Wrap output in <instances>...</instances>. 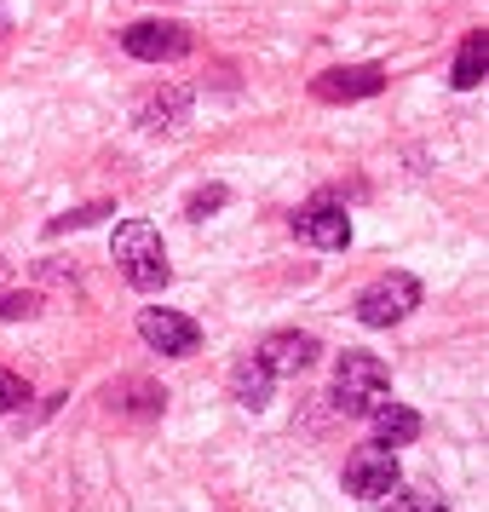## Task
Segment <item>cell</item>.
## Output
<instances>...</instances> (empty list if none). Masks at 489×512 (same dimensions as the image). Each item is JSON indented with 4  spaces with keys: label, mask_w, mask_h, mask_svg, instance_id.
<instances>
[{
    "label": "cell",
    "mask_w": 489,
    "mask_h": 512,
    "mask_svg": "<svg viewBox=\"0 0 489 512\" xmlns=\"http://www.w3.org/2000/svg\"><path fill=\"white\" fill-rule=\"evenodd\" d=\"M369 432L380 449H403V443L420 438V415L403 403H380V409H369Z\"/></svg>",
    "instance_id": "7c38bea8"
},
{
    "label": "cell",
    "mask_w": 489,
    "mask_h": 512,
    "mask_svg": "<svg viewBox=\"0 0 489 512\" xmlns=\"http://www.w3.org/2000/svg\"><path fill=\"white\" fill-rule=\"evenodd\" d=\"M259 357H265L271 374H305L323 357V346H317V334H305V328H282V334H271V340L259 346Z\"/></svg>",
    "instance_id": "9c48e42d"
},
{
    "label": "cell",
    "mask_w": 489,
    "mask_h": 512,
    "mask_svg": "<svg viewBox=\"0 0 489 512\" xmlns=\"http://www.w3.org/2000/svg\"><path fill=\"white\" fill-rule=\"evenodd\" d=\"M392 397V369L374 357V351H346L340 363H334V403L346 409V415H369Z\"/></svg>",
    "instance_id": "7a4b0ae2"
},
{
    "label": "cell",
    "mask_w": 489,
    "mask_h": 512,
    "mask_svg": "<svg viewBox=\"0 0 489 512\" xmlns=\"http://www.w3.org/2000/svg\"><path fill=\"white\" fill-rule=\"evenodd\" d=\"M340 484H346V495H357V501H380L392 484H403V472H397V455H392V449L369 443V449H357V455L346 461Z\"/></svg>",
    "instance_id": "5b68a950"
},
{
    "label": "cell",
    "mask_w": 489,
    "mask_h": 512,
    "mask_svg": "<svg viewBox=\"0 0 489 512\" xmlns=\"http://www.w3.org/2000/svg\"><path fill=\"white\" fill-rule=\"evenodd\" d=\"M271 380L277 374L265 369V357H236V369H231V397L242 403V409H265L271 403Z\"/></svg>",
    "instance_id": "4fadbf2b"
},
{
    "label": "cell",
    "mask_w": 489,
    "mask_h": 512,
    "mask_svg": "<svg viewBox=\"0 0 489 512\" xmlns=\"http://www.w3.org/2000/svg\"><path fill=\"white\" fill-rule=\"evenodd\" d=\"M484 70H489V35H484V29H472V35L461 41V52H455L449 87H455V93H472V87L484 81Z\"/></svg>",
    "instance_id": "5bb4252c"
},
{
    "label": "cell",
    "mask_w": 489,
    "mask_h": 512,
    "mask_svg": "<svg viewBox=\"0 0 489 512\" xmlns=\"http://www.w3.org/2000/svg\"><path fill=\"white\" fill-rule=\"evenodd\" d=\"M110 213H116V202H87V208H70V213H58V219H47V236L87 231V225H98V219H110Z\"/></svg>",
    "instance_id": "9a60e30c"
},
{
    "label": "cell",
    "mask_w": 489,
    "mask_h": 512,
    "mask_svg": "<svg viewBox=\"0 0 489 512\" xmlns=\"http://www.w3.org/2000/svg\"><path fill=\"white\" fill-rule=\"evenodd\" d=\"M110 259H116V271L139 294H162L167 288V254H162V236H156V225L150 219H127V225H116V236H110Z\"/></svg>",
    "instance_id": "6da1fadb"
},
{
    "label": "cell",
    "mask_w": 489,
    "mask_h": 512,
    "mask_svg": "<svg viewBox=\"0 0 489 512\" xmlns=\"http://www.w3.org/2000/svg\"><path fill=\"white\" fill-rule=\"evenodd\" d=\"M185 110H190V87H156V93L139 98L133 121H139L144 133H173L185 121Z\"/></svg>",
    "instance_id": "30bf717a"
},
{
    "label": "cell",
    "mask_w": 489,
    "mask_h": 512,
    "mask_svg": "<svg viewBox=\"0 0 489 512\" xmlns=\"http://www.w3.org/2000/svg\"><path fill=\"white\" fill-rule=\"evenodd\" d=\"M121 47L133 52L139 64H167V58L190 52V35H185L179 24H162V18H150V24H127V29H121Z\"/></svg>",
    "instance_id": "52a82bcc"
},
{
    "label": "cell",
    "mask_w": 489,
    "mask_h": 512,
    "mask_svg": "<svg viewBox=\"0 0 489 512\" xmlns=\"http://www.w3.org/2000/svg\"><path fill=\"white\" fill-rule=\"evenodd\" d=\"M380 512H449L438 501V495H426V489H403V484H392L386 495H380Z\"/></svg>",
    "instance_id": "2e32d148"
},
{
    "label": "cell",
    "mask_w": 489,
    "mask_h": 512,
    "mask_svg": "<svg viewBox=\"0 0 489 512\" xmlns=\"http://www.w3.org/2000/svg\"><path fill=\"white\" fill-rule=\"evenodd\" d=\"M104 403H110L116 415H127V420H156L162 403H167V392L156 386V380H116V386L104 392Z\"/></svg>",
    "instance_id": "8fae6325"
},
{
    "label": "cell",
    "mask_w": 489,
    "mask_h": 512,
    "mask_svg": "<svg viewBox=\"0 0 489 512\" xmlns=\"http://www.w3.org/2000/svg\"><path fill=\"white\" fill-rule=\"evenodd\" d=\"M35 311H41L35 294H0V317H6V323H12V317H35Z\"/></svg>",
    "instance_id": "d6986e66"
},
{
    "label": "cell",
    "mask_w": 489,
    "mask_h": 512,
    "mask_svg": "<svg viewBox=\"0 0 489 512\" xmlns=\"http://www.w3.org/2000/svg\"><path fill=\"white\" fill-rule=\"evenodd\" d=\"M24 403H29V386H24V374L0 369V415H12V409H24Z\"/></svg>",
    "instance_id": "e0dca14e"
},
{
    "label": "cell",
    "mask_w": 489,
    "mask_h": 512,
    "mask_svg": "<svg viewBox=\"0 0 489 512\" xmlns=\"http://www.w3.org/2000/svg\"><path fill=\"white\" fill-rule=\"evenodd\" d=\"M386 87V70L380 64H351V70H328L311 81V98L323 104H351V98H374Z\"/></svg>",
    "instance_id": "ba28073f"
},
{
    "label": "cell",
    "mask_w": 489,
    "mask_h": 512,
    "mask_svg": "<svg viewBox=\"0 0 489 512\" xmlns=\"http://www.w3.org/2000/svg\"><path fill=\"white\" fill-rule=\"evenodd\" d=\"M294 236L305 248L340 254V248H351V219H346V208H334V196H317V202H305L294 213Z\"/></svg>",
    "instance_id": "8992f818"
},
{
    "label": "cell",
    "mask_w": 489,
    "mask_h": 512,
    "mask_svg": "<svg viewBox=\"0 0 489 512\" xmlns=\"http://www.w3.org/2000/svg\"><path fill=\"white\" fill-rule=\"evenodd\" d=\"M415 305H420V282L409 277V271H392V277L369 282V288L357 294V323H369V328H392V323H403V317H409Z\"/></svg>",
    "instance_id": "3957f363"
},
{
    "label": "cell",
    "mask_w": 489,
    "mask_h": 512,
    "mask_svg": "<svg viewBox=\"0 0 489 512\" xmlns=\"http://www.w3.org/2000/svg\"><path fill=\"white\" fill-rule=\"evenodd\" d=\"M225 196H231V190H225V185H202V190H196V196H190V219H208V213H219V208H225Z\"/></svg>",
    "instance_id": "ac0fdd59"
},
{
    "label": "cell",
    "mask_w": 489,
    "mask_h": 512,
    "mask_svg": "<svg viewBox=\"0 0 489 512\" xmlns=\"http://www.w3.org/2000/svg\"><path fill=\"white\" fill-rule=\"evenodd\" d=\"M139 340L162 357H190L202 346V328L190 323L185 311H167V305H144L139 311Z\"/></svg>",
    "instance_id": "277c9868"
}]
</instances>
